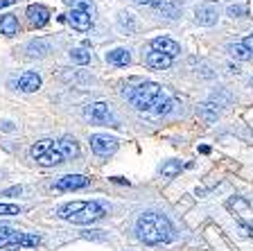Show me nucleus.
Returning a JSON list of instances; mask_svg holds the SVG:
<instances>
[{
  "label": "nucleus",
  "instance_id": "nucleus-23",
  "mask_svg": "<svg viewBox=\"0 0 253 251\" xmlns=\"http://www.w3.org/2000/svg\"><path fill=\"white\" fill-rule=\"evenodd\" d=\"M27 50H30V54H47L50 52V43L47 41H32L30 46H27Z\"/></svg>",
  "mask_w": 253,
  "mask_h": 251
},
{
  "label": "nucleus",
  "instance_id": "nucleus-12",
  "mask_svg": "<svg viewBox=\"0 0 253 251\" xmlns=\"http://www.w3.org/2000/svg\"><path fill=\"white\" fill-rule=\"evenodd\" d=\"M18 89H21L23 93H34V91L41 89V77H39L37 73L27 70V73H23L21 77H18Z\"/></svg>",
  "mask_w": 253,
  "mask_h": 251
},
{
  "label": "nucleus",
  "instance_id": "nucleus-14",
  "mask_svg": "<svg viewBox=\"0 0 253 251\" xmlns=\"http://www.w3.org/2000/svg\"><path fill=\"white\" fill-rule=\"evenodd\" d=\"M172 59L169 54H163V52H156V50H152V52L147 54V66L149 68H156V70H165L172 66Z\"/></svg>",
  "mask_w": 253,
  "mask_h": 251
},
{
  "label": "nucleus",
  "instance_id": "nucleus-16",
  "mask_svg": "<svg viewBox=\"0 0 253 251\" xmlns=\"http://www.w3.org/2000/svg\"><path fill=\"white\" fill-rule=\"evenodd\" d=\"M57 147H59V152L63 154V158H70V161H73V158L79 156V145H77V141L70 136L61 138V141L57 143Z\"/></svg>",
  "mask_w": 253,
  "mask_h": 251
},
{
  "label": "nucleus",
  "instance_id": "nucleus-24",
  "mask_svg": "<svg viewBox=\"0 0 253 251\" xmlns=\"http://www.w3.org/2000/svg\"><path fill=\"white\" fill-rule=\"evenodd\" d=\"M231 54H233V57H237L240 61H247V59H251V52H249L242 43H235V46H231Z\"/></svg>",
  "mask_w": 253,
  "mask_h": 251
},
{
  "label": "nucleus",
  "instance_id": "nucleus-9",
  "mask_svg": "<svg viewBox=\"0 0 253 251\" xmlns=\"http://www.w3.org/2000/svg\"><path fill=\"white\" fill-rule=\"evenodd\" d=\"M68 23L75 27V30H79V32H88L90 25H93V18H90L88 11L77 9V7H75V9L68 14Z\"/></svg>",
  "mask_w": 253,
  "mask_h": 251
},
{
  "label": "nucleus",
  "instance_id": "nucleus-31",
  "mask_svg": "<svg viewBox=\"0 0 253 251\" xmlns=\"http://www.w3.org/2000/svg\"><path fill=\"white\" fill-rule=\"evenodd\" d=\"M16 0H0V9H2V7H9V5H14Z\"/></svg>",
  "mask_w": 253,
  "mask_h": 251
},
{
  "label": "nucleus",
  "instance_id": "nucleus-19",
  "mask_svg": "<svg viewBox=\"0 0 253 251\" xmlns=\"http://www.w3.org/2000/svg\"><path fill=\"white\" fill-rule=\"evenodd\" d=\"M54 145V141H50V138H43V141H39L37 145H32V150H30V156L34 158V161H37L39 156H41L43 152H47V150H50V147Z\"/></svg>",
  "mask_w": 253,
  "mask_h": 251
},
{
  "label": "nucleus",
  "instance_id": "nucleus-11",
  "mask_svg": "<svg viewBox=\"0 0 253 251\" xmlns=\"http://www.w3.org/2000/svg\"><path fill=\"white\" fill-rule=\"evenodd\" d=\"M195 18H197V23L199 25H206V27H211V25H215L217 23V9L212 5H199L195 9Z\"/></svg>",
  "mask_w": 253,
  "mask_h": 251
},
{
  "label": "nucleus",
  "instance_id": "nucleus-4",
  "mask_svg": "<svg viewBox=\"0 0 253 251\" xmlns=\"http://www.w3.org/2000/svg\"><path fill=\"white\" fill-rule=\"evenodd\" d=\"M41 242L39 236L21 233L7 224H0V249H18V247H37Z\"/></svg>",
  "mask_w": 253,
  "mask_h": 251
},
{
  "label": "nucleus",
  "instance_id": "nucleus-27",
  "mask_svg": "<svg viewBox=\"0 0 253 251\" xmlns=\"http://www.w3.org/2000/svg\"><path fill=\"white\" fill-rule=\"evenodd\" d=\"M204 115L208 118V120H215V118H217V111L212 109V104H206L204 106Z\"/></svg>",
  "mask_w": 253,
  "mask_h": 251
},
{
  "label": "nucleus",
  "instance_id": "nucleus-21",
  "mask_svg": "<svg viewBox=\"0 0 253 251\" xmlns=\"http://www.w3.org/2000/svg\"><path fill=\"white\" fill-rule=\"evenodd\" d=\"M179 172H181V161H168V163H163V167H161V174L168 179H174Z\"/></svg>",
  "mask_w": 253,
  "mask_h": 251
},
{
  "label": "nucleus",
  "instance_id": "nucleus-7",
  "mask_svg": "<svg viewBox=\"0 0 253 251\" xmlns=\"http://www.w3.org/2000/svg\"><path fill=\"white\" fill-rule=\"evenodd\" d=\"M88 183H90V179L84 177V174H63V177L57 179L54 188L57 190H82Z\"/></svg>",
  "mask_w": 253,
  "mask_h": 251
},
{
  "label": "nucleus",
  "instance_id": "nucleus-3",
  "mask_svg": "<svg viewBox=\"0 0 253 251\" xmlns=\"http://www.w3.org/2000/svg\"><path fill=\"white\" fill-rule=\"evenodd\" d=\"M163 98V89L154 82L140 84L133 93H129V100L133 102L138 111H154V106L158 104V100Z\"/></svg>",
  "mask_w": 253,
  "mask_h": 251
},
{
  "label": "nucleus",
  "instance_id": "nucleus-32",
  "mask_svg": "<svg viewBox=\"0 0 253 251\" xmlns=\"http://www.w3.org/2000/svg\"><path fill=\"white\" fill-rule=\"evenodd\" d=\"M111 181H116V183H129V181H126V179H122V177H113V179H111Z\"/></svg>",
  "mask_w": 253,
  "mask_h": 251
},
{
  "label": "nucleus",
  "instance_id": "nucleus-29",
  "mask_svg": "<svg viewBox=\"0 0 253 251\" xmlns=\"http://www.w3.org/2000/svg\"><path fill=\"white\" fill-rule=\"evenodd\" d=\"M21 186H14V188H9V190H5V193H2V197H11V195H21Z\"/></svg>",
  "mask_w": 253,
  "mask_h": 251
},
{
  "label": "nucleus",
  "instance_id": "nucleus-10",
  "mask_svg": "<svg viewBox=\"0 0 253 251\" xmlns=\"http://www.w3.org/2000/svg\"><path fill=\"white\" fill-rule=\"evenodd\" d=\"M152 50L163 52V54H169V57H176V54L181 52V46L176 41H172V39H168V37H156L152 41Z\"/></svg>",
  "mask_w": 253,
  "mask_h": 251
},
{
  "label": "nucleus",
  "instance_id": "nucleus-2",
  "mask_svg": "<svg viewBox=\"0 0 253 251\" xmlns=\"http://www.w3.org/2000/svg\"><path fill=\"white\" fill-rule=\"evenodd\" d=\"M57 215L73 224H90V222L102 220L106 215V208L100 201H70V204L59 206Z\"/></svg>",
  "mask_w": 253,
  "mask_h": 251
},
{
  "label": "nucleus",
  "instance_id": "nucleus-6",
  "mask_svg": "<svg viewBox=\"0 0 253 251\" xmlns=\"http://www.w3.org/2000/svg\"><path fill=\"white\" fill-rule=\"evenodd\" d=\"M84 113L88 115L93 122H97V125H116L113 113H111V109H109L106 102H95V104H88L84 109Z\"/></svg>",
  "mask_w": 253,
  "mask_h": 251
},
{
  "label": "nucleus",
  "instance_id": "nucleus-13",
  "mask_svg": "<svg viewBox=\"0 0 253 251\" xmlns=\"http://www.w3.org/2000/svg\"><path fill=\"white\" fill-rule=\"evenodd\" d=\"M66 158H63V154L59 152V147L57 145H52L47 152H43L41 156L37 158V163L39 165H43V167H54V165H59V163H63Z\"/></svg>",
  "mask_w": 253,
  "mask_h": 251
},
{
  "label": "nucleus",
  "instance_id": "nucleus-5",
  "mask_svg": "<svg viewBox=\"0 0 253 251\" xmlns=\"http://www.w3.org/2000/svg\"><path fill=\"white\" fill-rule=\"evenodd\" d=\"M90 150L97 156H111L118 150V138L106 136V134H95L90 136Z\"/></svg>",
  "mask_w": 253,
  "mask_h": 251
},
{
  "label": "nucleus",
  "instance_id": "nucleus-18",
  "mask_svg": "<svg viewBox=\"0 0 253 251\" xmlns=\"http://www.w3.org/2000/svg\"><path fill=\"white\" fill-rule=\"evenodd\" d=\"M172 111H174V100L168 98V95H163V98L158 100V104L154 106V113L156 115H168V113H172Z\"/></svg>",
  "mask_w": 253,
  "mask_h": 251
},
{
  "label": "nucleus",
  "instance_id": "nucleus-30",
  "mask_svg": "<svg viewBox=\"0 0 253 251\" xmlns=\"http://www.w3.org/2000/svg\"><path fill=\"white\" fill-rule=\"evenodd\" d=\"M138 5H152V7H158V2L161 0H136Z\"/></svg>",
  "mask_w": 253,
  "mask_h": 251
},
{
  "label": "nucleus",
  "instance_id": "nucleus-28",
  "mask_svg": "<svg viewBox=\"0 0 253 251\" xmlns=\"http://www.w3.org/2000/svg\"><path fill=\"white\" fill-rule=\"evenodd\" d=\"M242 46H244V48H247L249 52H251V54H253V34H249V37H244Z\"/></svg>",
  "mask_w": 253,
  "mask_h": 251
},
{
  "label": "nucleus",
  "instance_id": "nucleus-22",
  "mask_svg": "<svg viewBox=\"0 0 253 251\" xmlns=\"http://www.w3.org/2000/svg\"><path fill=\"white\" fill-rule=\"evenodd\" d=\"M70 59H73L75 63H79V66H84V63L90 61V52L86 48H75L73 52H70Z\"/></svg>",
  "mask_w": 253,
  "mask_h": 251
},
{
  "label": "nucleus",
  "instance_id": "nucleus-1",
  "mask_svg": "<svg viewBox=\"0 0 253 251\" xmlns=\"http://www.w3.org/2000/svg\"><path fill=\"white\" fill-rule=\"evenodd\" d=\"M172 224L168 217L156 213H145L136 222V236L145 245H161V242L172 240Z\"/></svg>",
  "mask_w": 253,
  "mask_h": 251
},
{
  "label": "nucleus",
  "instance_id": "nucleus-8",
  "mask_svg": "<svg viewBox=\"0 0 253 251\" xmlns=\"http://www.w3.org/2000/svg\"><path fill=\"white\" fill-rule=\"evenodd\" d=\"M27 21L32 27H43L50 21V9L43 5H30L27 7Z\"/></svg>",
  "mask_w": 253,
  "mask_h": 251
},
{
  "label": "nucleus",
  "instance_id": "nucleus-26",
  "mask_svg": "<svg viewBox=\"0 0 253 251\" xmlns=\"http://www.w3.org/2000/svg\"><path fill=\"white\" fill-rule=\"evenodd\" d=\"M77 9H84L93 16V2H90V0H77Z\"/></svg>",
  "mask_w": 253,
  "mask_h": 251
},
{
  "label": "nucleus",
  "instance_id": "nucleus-25",
  "mask_svg": "<svg viewBox=\"0 0 253 251\" xmlns=\"http://www.w3.org/2000/svg\"><path fill=\"white\" fill-rule=\"evenodd\" d=\"M21 213V206L16 204H0V215H18Z\"/></svg>",
  "mask_w": 253,
  "mask_h": 251
},
{
  "label": "nucleus",
  "instance_id": "nucleus-17",
  "mask_svg": "<svg viewBox=\"0 0 253 251\" xmlns=\"http://www.w3.org/2000/svg\"><path fill=\"white\" fill-rule=\"evenodd\" d=\"M0 34H5V37H16L18 34V18L14 14H5L0 18Z\"/></svg>",
  "mask_w": 253,
  "mask_h": 251
},
{
  "label": "nucleus",
  "instance_id": "nucleus-20",
  "mask_svg": "<svg viewBox=\"0 0 253 251\" xmlns=\"http://www.w3.org/2000/svg\"><path fill=\"white\" fill-rule=\"evenodd\" d=\"M158 9L163 11L168 18H176V16H179V7H176L174 0H161V2H158Z\"/></svg>",
  "mask_w": 253,
  "mask_h": 251
},
{
  "label": "nucleus",
  "instance_id": "nucleus-15",
  "mask_svg": "<svg viewBox=\"0 0 253 251\" xmlns=\"http://www.w3.org/2000/svg\"><path fill=\"white\" fill-rule=\"evenodd\" d=\"M106 61L122 68V66H129V63H131V54H129V50H126V48H116V50L106 52Z\"/></svg>",
  "mask_w": 253,
  "mask_h": 251
}]
</instances>
